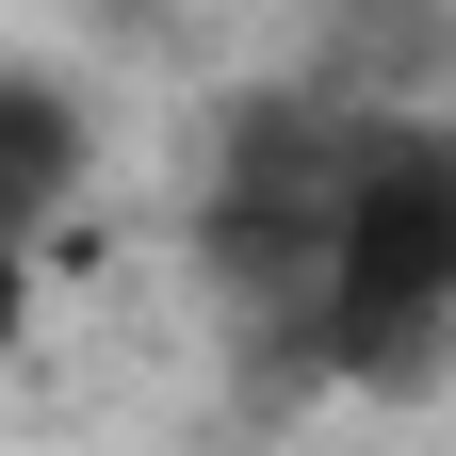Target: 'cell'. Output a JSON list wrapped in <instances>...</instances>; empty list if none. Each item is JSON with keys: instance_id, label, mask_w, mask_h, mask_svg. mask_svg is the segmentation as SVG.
<instances>
[{"instance_id": "cell-4", "label": "cell", "mask_w": 456, "mask_h": 456, "mask_svg": "<svg viewBox=\"0 0 456 456\" xmlns=\"http://www.w3.org/2000/svg\"><path fill=\"white\" fill-rule=\"evenodd\" d=\"M17 310H33V261H0V342H17Z\"/></svg>"}, {"instance_id": "cell-1", "label": "cell", "mask_w": 456, "mask_h": 456, "mask_svg": "<svg viewBox=\"0 0 456 456\" xmlns=\"http://www.w3.org/2000/svg\"><path fill=\"white\" fill-rule=\"evenodd\" d=\"M359 131H375V114H342L326 82H261L212 131L196 277H212V326H228V375H245V391H310V326H326L342 196H359Z\"/></svg>"}, {"instance_id": "cell-3", "label": "cell", "mask_w": 456, "mask_h": 456, "mask_svg": "<svg viewBox=\"0 0 456 456\" xmlns=\"http://www.w3.org/2000/svg\"><path fill=\"white\" fill-rule=\"evenodd\" d=\"M98 180V131H82V98L49 82V66H0V261H33L49 228H66V196Z\"/></svg>"}, {"instance_id": "cell-2", "label": "cell", "mask_w": 456, "mask_h": 456, "mask_svg": "<svg viewBox=\"0 0 456 456\" xmlns=\"http://www.w3.org/2000/svg\"><path fill=\"white\" fill-rule=\"evenodd\" d=\"M456 375V114H375L359 131V196L326 245V326H310V391H375L424 408Z\"/></svg>"}]
</instances>
